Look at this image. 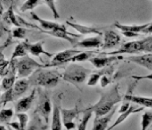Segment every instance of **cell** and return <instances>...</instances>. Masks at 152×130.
Here are the masks:
<instances>
[{
  "label": "cell",
  "mask_w": 152,
  "mask_h": 130,
  "mask_svg": "<svg viewBox=\"0 0 152 130\" xmlns=\"http://www.w3.org/2000/svg\"><path fill=\"white\" fill-rule=\"evenodd\" d=\"M121 40V36L113 30H107L104 32L102 50H108L115 47L120 44Z\"/></svg>",
  "instance_id": "30bf717a"
},
{
  "label": "cell",
  "mask_w": 152,
  "mask_h": 130,
  "mask_svg": "<svg viewBox=\"0 0 152 130\" xmlns=\"http://www.w3.org/2000/svg\"><path fill=\"white\" fill-rule=\"evenodd\" d=\"M116 107L112 109L111 112H109L108 114L101 116V117H95L94 121V124L92 130H106L108 126L109 122L112 120L113 115L115 114Z\"/></svg>",
  "instance_id": "5bb4252c"
},
{
  "label": "cell",
  "mask_w": 152,
  "mask_h": 130,
  "mask_svg": "<svg viewBox=\"0 0 152 130\" xmlns=\"http://www.w3.org/2000/svg\"><path fill=\"white\" fill-rule=\"evenodd\" d=\"M13 115H14V112L12 108L2 109V111L0 112V121L2 124H9V121L12 118Z\"/></svg>",
  "instance_id": "4316f807"
},
{
  "label": "cell",
  "mask_w": 152,
  "mask_h": 130,
  "mask_svg": "<svg viewBox=\"0 0 152 130\" xmlns=\"http://www.w3.org/2000/svg\"><path fill=\"white\" fill-rule=\"evenodd\" d=\"M29 85H30L29 81L26 80L25 78L20 79L18 81H16L12 88L14 100L20 98L22 94H24L25 93V91L28 90Z\"/></svg>",
  "instance_id": "ac0fdd59"
},
{
  "label": "cell",
  "mask_w": 152,
  "mask_h": 130,
  "mask_svg": "<svg viewBox=\"0 0 152 130\" xmlns=\"http://www.w3.org/2000/svg\"><path fill=\"white\" fill-rule=\"evenodd\" d=\"M0 130H7V128L3 125V124H1V127H0Z\"/></svg>",
  "instance_id": "ee69618b"
},
{
  "label": "cell",
  "mask_w": 152,
  "mask_h": 130,
  "mask_svg": "<svg viewBox=\"0 0 152 130\" xmlns=\"http://www.w3.org/2000/svg\"><path fill=\"white\" fill-rule=\"evenodd\" d=\"M66 24L72 28H73L77 32L80 33L83 35H88V34H98L99 36L102 35V33L99 31V29L93 26H86V25H82L77 23H72L70 21H66Z\"/></svg>",
  "instance_id": "2e32d148"
},
{
  "label": "cell",
  "mask_w": 152,
  "mask_h": 130,
  "mask_svg": "<svg viewBox=\"0 0 152 130\" xmlns=\"http://www.w3.org/2000/svg\"><path fill=\"white\" fill-rule=\"evenodd\" d=\"M35 94H36V90H34L28 96L25 97V98L18 100L15 105L16 112L17 113H25V112H28L31 107L32 103L34 102Z\"/></svg>",
  "instance_id": "7c38bea8"
},
{
  "label": "cell",
  "mask_w": 152,
  "mask_h": 130,
  "mask_svg": "<svg viewBox=\"0 0 152 130\" xmlns=\"http://www.w3.org/2000/svg\"><path fill=\"white\" fill-rule=\"evenodd\" d=\"M14 100V96H13V91L12 89L9 90H7L4 93H3L2 96H1V104L2 107H5L7 103L9 102H12Z\"/></svg>",
  "instance_id": "f546056e"
},
{
  "label": "cell",
  "mask_w": 152,
  "mask_h": 130,
  "mask_svg": "<svg viewBox=\"0 0 152 130\" xmlns=\"http://www.w3.org/2000/svg\"><path fill=\"white\" fill-rule=\"evenodd\" d=\"M0 15L2 16L4 15V13H3V6L2 4V2H0Z\"/></svg>",
  "instance_id": "7bdbcfd3"
},
{
  "label": "cell",
  "mask_w": 152,
  "mask_h": 130,
  "mask_svg": "<svg viewBox=\"0 0 152 130\" xmlns=\"http://www.w3.org/2000/svg\"><path fill=\"white\" fill-rule=\"evenodd\" d=\"M62 77L56 70L41 68L37 69L29 77V83L32 85H37L44 88H54L59 83V78Z\"/></svg>",
  "instance_id": "7a4b0ae2"
},
{
  "label": "cell",
  "mask_w": 152,
  "mask_h": 130,
  "mask_svg": "<svg viewBox=\"0 0 152 130\" xmlns=\"http://www.w3.org/2000/svg\"><path fill=\"white\" fill-rule=\"evenodd\" d=\"M121 100L122 97L119 92V85H117L107 92L100 93L99 102L86 109V112H93L95 115V117H101L112 112V109Z\"/></svg>",
  "instance_id": "6da1fadb"
},
{
  "label": "cell",
  "mask_w": 152,
  "mask_h": 130,
  "mask_svg": "<svg viewBox=\"0 0 152 130\" xmlns=\"http://www.w3.org/2000/svg\"><path fill=\"white\" fill-rule=\"evenodd\" d=\"M27 56V50L25 47V42H21L16 45L12 55L11 56V60H15L16 58H23Z\"/></svg>",
  "instance_id": "d4e9b609"
},
{
  "label": "cell",
  "mask_w": 152,
  "mask_h": 130,
  "mask_svg": "<svg viewBox=\"0 0 152 130\" xmlns=\"http://www.w3.org/2000/svg\"><path fill=\"white\" fill-rule=\"evenodd\" d=\"M42 2L38 1V0H28V1H26L23 3V5L20 10L22 12H25L26 11H31V10L34 9L36 7L38 6Z\"/></svg>",
  "instance_id": "f1b7e54d"
},
{
  "label": "cell",
  "mask_w": 152,
  "mask_h": 130,
  "mask_svg": "<svg viewBox=\"0 0 152 130\" xmlns=\"http://www.w3.org/2000/svg\"><path fill=\"white\" fill-rule=\"evenodd\" d=\"M79 114V111L77 107L71 109H61V117L64 126L67 130L73 129L76 128V124L73 120Z\"/></svg>",
  "instance_id": "ba28073f"
},
{
  "label": "cell",
  "mask_w": 152,
  "mask_h": 130,
  "mask_svg": "<svg viewBox=\"0 0 152 130\" xmlns=\"http://www.w3.org/2000/svg\"><path fill=\"white\" fill-rule=\"evenodd\" d=\"M111 82V80L109 79V77L107 76L106 74H103L101 77L100 78V81H99V83H100V86L102 87V88H105Z\"/></svg>",
  "instance_id": "d590c367"
},
{
  "label": "cell",
  "mask_w": 152,
  "mask_h": 130,
  "mask_svg": "<svg viewBox=\"0 0 152 130\" xmlns=\"http://www.w3.org/2000/svg\"><path fill=\"white\" fill-rule=\"evenodd\" d=\"M16 83V75H6L2 80V90L5 92L12 89Z\"/></svg>",
  "instance_id": "cb8c5ba5"
},
{
  "label": "cell",
  "mask_w": 152,
  "mask_h": 130,
  "mask_svg": "<svg viewBox=\"0 0 152 130\" xmlns=\"http://www.w3.org/2000/svg\"><path fill=\"white\" fill-rule=\"evenodd\" d=\"M144 107H140V108H135L134 107H132L131 106L129 109L128 110L127 112H124V113H122V114L120 115V116L117 118V120L115 121V123L114 124H112V126H110V127L107 129V130H112L114 128H115L116 126H118L119 124H121V123H123L126 119H127L129 115H131L132 114H135L137 112H139L141 111H142Z\"/></svg>",
  "instance_id": "7402d4cb"
},
{
  "label": "cell",
  "mask_w": 152,
  "mask_h": 130,
  "mask_svg": "<svg viewBox=\"0 0 152 130\" xmlns=\"http://www.w3.org/2000/svg\"><path fill=\"white\" fill-rule=\"evenodd\" d=\"M26 34V30L23 27H18L12 30V37L18 39H24Z\"/></svg>",
  "instance_id": "836d02e7"
},
{
  "label": "cell",
  "mask_w": 152,
  "mask_h": 130,
  "mask_svg": "<svg viewBox=\"0 0 152 130\" xmlns=\"http://www.w3.org/2000/svg\"><path fill=\"white\" fill-rule=\"evenodd\" d=\"M92 114L93 112H85V115L82 120H81V123L79 124V126L77 128V130H86L87 129V125H88V123L90 121V118L92 116Z\"/></svg>",
  "instance_id": "4dcf8cb0"
},
{
  "label": "cell",
  "mask_w": 152,
  "mask_h": 130,
  "mask_svg": "<svg viewBox=\"0 0 152 130\" xmlns=\"http://www.w3.org/2000/svg\"><path fill=\"white\" fill-rule=\"evenodd\" d=\"M62 117H61V110L59 105L55 102L53 107L52 122H51V130H62Z\"/></svg>",
  "instance_id": "d6986e66"
},
{
  "label": "cell",
  "mask_w": 152,
  "mask_h": 130,
  "mask_svg": "<svg viewBox=\"0 0 152 130\" xmlns=\"http://www.w3.org/2000/svg\"><path fill=\"white\" fill-rule=\"evenodd\" d=\"M143 52H145L146 54L152 53V42H151V43H150L149 45L146 47V49L144 50V51H143Z\"/></svg>",
  "instance_id": "60d3db41"
},
{
  "label": "cell",
  "mask_w": 152,
  "mask_h": 130,
  "mask_svg": "<svg viewBox=\"0 0 152 130\" xmlns=\"http://www.w3.org/2000/svg\"><path fill=\"white\" fill-rule=\"evenodd\" d=\"M125 59L129 62L134 63L136 64L152 71V53L144 54L142 56H130V57H128Z\"/></svg>",
  "instance_id": "8fae6325"
},
{
  "label": "cell",
  "mask_w": 152,
  "mask_h": 130,
  "mask_svg": "<svg viewBox=\"0 0 152 130\" xmlns=\"http://www.w3.org/2000/svg\"><path fill=\"white\" fill-rule=\"evenodd\" d=\"M102 73L101 72H94L90 75V77L87 81V85L89 86H95L98 82L100 81V78L102 76Z\"/></svg>",
  "instance_id": "1f68e13d"
},
{
  "label": "cell",
  "mask_w": 152,
  "mask_h": 130,
  "mask_svg": "<svg viewBox=\"0 0 152 130\" xmlns=\"http://www.w3.org/2000/svg\"><path fill=\"white\" fill-rule=\"evenodd\" d=\"M132 78L137 80V81H139V80H151L152 81V73L145 75V76H132Z\"/></svg>",
  "instance_id": "8d00e7d4"
},
{
  "label": "cell",
  "mask_w": 152,
  "mask_h": 130,
  "mask_svg": "<svg viewBox=\"0 0 152 130\" xmlns=\"http://www.w3.org/2000/svg\"><path fill=\"white\" fill-rule=\"evenodd\" d=\"M150 25V23L144 24V25H122L120 23H115V26L116 28L120 29L121 32H132V33H136V34H140L143 33V31L147 28V26Z\"/></svg>",
  "instance_id": "44dd1931"
},
{
  "label": "cell",
  "mask_w": 152,
  "mask_h": 130,
  "mask_svg": "<svg viewBox=\"0 0 152 130\" xmlns=\"http://www.w3.org/2000/svg\"><path fill=\"white\" fill-rule=\"evenodd\" d=\"M9 125L11 127H12L14 129L16 130H22L21 127H20V124L19 122H13V123H11L9 124Z\"/></svg>",
  "instance_id": "ab89813d"
},
{
  "label": "cell",
  "mask_w": 152,
  "mask_h": 130,
  "mask_svg": "<svg viewBox=\"0 0 152 130\" xmlns=\"http://www.w3.org/2000/svg\"><path fill=\"white\" fill-rule=\"evenodd\" d=\"M43 3L47 5V7L50 8V10L51 11V12L53 14L54 18L56 19V20L59 18V14L58 12V11H57V8H56V2L55 1H44Z\"/></svg>",
  "instance_id": "e575fe53"
},
{
  "label": "cell",
  "mask_w": 152,
  "mask_h": 130,
  "mask_svg": "<svg viewBox=\"0 0 152 130\" xmlns=\"http://www.w3.org/2000/svg\"><path fill=\"white\" fill-rule=\"evenodd\" d=\"M16 117L18 119L19 123L20 124L22 130H25L26 125L28 124V115L25 113H17L16 114Z\"/></svg>",
  "instance_id": "d6a6232c"
},
{
  "label": "cell",
  "mask_w": 152,
  "mask_h": 130,
  "mask_svg": "<svg viewBox=\"0 0 152 130\" xmlns=\"http://www.w3.org/2000/svg\"><path fill=\"white\" fill-rule=\"evenodd\" d=\"M122 34L127 37H136L139 36V34H136V33H132V32H121Z\"/></svg>",
  "instance_id": "f35d334b"
},
{
  "label": "cell",
  "mask_w": 152,
  "mask_h": 130,
  "mask_svg": "<svg viewBox=\"0 0 152 130\" xmlns=\"http://www.w3.org/2000/svg\"><path fill=\"white\" fill-rule=\"evenodd\" d=\"M143 33L144 34H152V22L147 26V28L143 31Z\"/></svg>",
  "instance_id": "b9f144b4"
},
{
  "label": "cell",
  "mask_w": 152,
  "mask_h": 130,
  "mask_svg": "<svg viewBox=\"0 0 152 130\" xmlns=\"http://www.w3.org/2000/svg\"><path fill=\"white\" fill-rule=\"evenodd\" d=\"M95 54L94 51H86V52H81L73 56L72 59H70L68 63H76V62H84L86 60H90L91 58H93L92 56Z\"/></svg>",
  "instance_id": "484cf974"
},
{
  "label": "cell",
  "mask_w": 152,
  "mask_h": 130,
  "mask_svg": "<svg viewBox=\"0 0 152 130\" xmlns=\"http://www.w3.org/2000/svg\"><path fill=\"white\" fill-rule=\"evenodd\" d=\"M152 42V35L147 37L144 39L138 41H133L124 43L121 47V48L116 50L113 52L106 53L105 55L107 56H119L121 54L127 53V54H134V53L143 52L146 47Z\"/></svg>",
  "instance_id": "277c9868"
},
{
  "label": "cell",
  "mask_w": 152,
  "mask_h": 130,
  "mask_svg": "<svg viewBox=\"0 0 152 130\" xmlns=\"http://www.w3.org/2000/svg\"><path fill=\"white\" fill-rule=\"evenodd\" d=\"M92 71L81 65H69L62 76L64 81L72 84H81L86 80L88 75Z\"/></svg>",
  "instance_id": "3957f363"
},
{
  "label": "cell",
  "mask_w": 152,
  "mask_h": 130,
  "mask_svg": "<svg viewBox=\"0 0 152 130\" xmlns=\"http://www.w3.org/2000/svg\"><path fill=\"white\" fill-rule=\"evenodd\" d=\"M51 111H52V108H51L50 99L47 96V93H43L41 96L40 100L38 102L36 112L42 117L44 118V120L46 121V123L47 124L49 121V116H50Z\"/></svg>",
  "instance_id": "52a82bcc"
},
{
  "label": "cell",
  "mask_w": 152,
  "mask_h": 130,
  "mask_svg": "<svg viewBox=\"0 0 152 130\" xmlns=\"http://www.w3.org/2000/svg\"><path fill=\"white\" fill-rule=\"evenodd\" d=\"M102 41L100 38V37L96 36V37H91L85 38L83 40L78 42L75 45L74 47H81V48H99L101 46H102Z\"/></svg>",
  "instance_id": "e0dca14e"
},
{
  "label": "cell",
  "mask_w": 152,
  "mask_h": 130,
  "mask_svg": "<svg viewBox=\"0 0 152 130\" xmlns=\"http://www.w3.org/2000/svg\"><path fill=\"white\" fill-rule=\"evenodd\" d=\"M16 64L17 77L21 79L30 77L38 68H46V65L41 64L28 56L20 58V59L16 63Z\"/></svg>",
  "instance_id": "5b68a950"
},
{
  "label": "cell",
  "mask_w": 152,
  "mask_h": 130,
  "mask_svg": "<svg viewBox=\"0 0 152 130\" xmlns=\"http://www.w3.org/2000/svg\"><path fill=\"white\" fill-rule=\"evenodd\" d=\"M130 107L131 106L129 102H125L124 104H122L121 107H120V109H119V113H120V114H122V113H124V112H127Z\"/></svg>",
  "instance_id": "74e56055"
},
{
  "label": "cell",
  "mask_w": 152,
  "mask_h": 130,
  "mask_svg": "<svg viewBox=\"0 0 152 130\" xmlns=\"http://www.w3.org/2000/svg\"><path fill=\"white\" fill-rule=\"evenodd\" d=\"M118 58H121L119 56H103V57H93L89 60L92 64L98 69H101L107 67V65L111 64L112 62L118 59Z\"/></svg>",
  "instance_id": "9a60e30c"
},
{
  "label": "cell",
  "mask_w": 152,
  "mask_h": 130,
  "mask_svg": "<svg viewBox=\"0 0 152 130\" xmlns=\"http://www.w3.org/2000/svg\"><path fill=\"white\" fill-rule=\"evenodd\" d=\"M152 123V113L146 112L142 116L141 121V130H147Z\"/></svg>",
  "instance_id": "83f0119b"
},
{
  "label": "cell",
  "mask_w": 152,
  "mask_h": 130,
  "mask_svg": "<svg viewBox=\"0 0 152 130\" xmlns=\"http://www.w3.org/2000/svg\"><path fill=\"white\" fill-rule=\"evenodd\" d=\"M30 15H31V17L33 20H36V21L39 23V25H40L42 28H38V29L40 31L44 32L45 34H48L50 32L63 28L64 26V25H59L58 23H56V22L49 21V20H44V19L41 18L40 16H37V14L34 12H32L30 13Z\"/></svg>",
  "instance_id": "9c48e42d"
},
{
  "label": "cell",
  "mask_w": 152,
  "mask_h": 130,
  "mask_svg": "<svg viewBox=\"0 0 152 130\" xmlns=\"http://www.w3.org/2000/svg\"><path fill=\"white\" fill-rule=\"evenodd\" d=\"M81 52L80 50L74 49H69L66 50H63L61 52L56 54V56L53 57L52 61L50 62V64L46 65V68H50V67H55L58 65L64 64L66 63L69 62L70 59H72L73 56L77 55Z\"/></svg>",
  "instance_id": "8992f818"
},
{
  "label": "cell",
  "mask_w": 152,
  "mask_h": 130,
  "mask_svg": "<svg viewBox=\"0 0 152 130\" xmlns=\"http://www.w3.org/2000/svg\"><path fill=\"white\" fill-rule=\"evenodd\" d=\"M3 19L4 21H6L7 23H8L9 25H13L14 26H16V28L18 27H21V25L19 21L18 18L15 16L14 12H13L12 6H11L8 8V10L7 11L5 14L3 16Z\"/></svg>",
  "instance_id": "603a6c76"
},
{
  "label": "cell",
  "mask_w": 152,
  "mask_h": 130,
  "mask_svg": "<svg viewBox=\"0 0 152 130\" xmlns=\"http://www.w3.org/2000/svg\"><path fill=\"white\" fill-rule=\"evenodd\" d=\"M124 99L127 100L129 102L139 104V105L142 106L143 107H148V108L152 109V98L134 96L132 94H126V95H124Z\"/></svg>",
  "instance_id": "ffe728a7"
},
{
  "label": "cell",
  "mask_w": 152,
  "mask_h": 130,
  "mask_svg": "<svg viewBox=\"0 0 152 130\" xmlns=\"http://www.w3.org/2000/svg\"><path fill=\"white\" fill-rule=\"evenodd\" d=\"M44 42H38L36 43H28V42H25V47L27 51L31 54L32 56L40 57L41 55H45L48 57H52L54 55L52 53H50L45 50L43 48Z\"/></svg>",
  "instance_id": "4fadbf2b"
}]
</instances>
